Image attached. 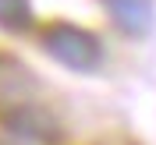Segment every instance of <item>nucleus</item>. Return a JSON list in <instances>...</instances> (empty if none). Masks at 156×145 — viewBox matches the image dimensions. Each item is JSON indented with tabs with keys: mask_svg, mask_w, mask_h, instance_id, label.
I'll use <instances>...</instances> for the list:
<instances>
[{
	"mask_svg": "<svg viewBox=\"0 0 156 145\" xmlns=\"http://www.w3.org/2000/svg\"><path fill=\"white\" fill-rule=\"evenodd\" d=\"M39 46L53 64L71 74H96L107 60V46L92 29H82L75 21H50L39 32Z\"/></svg>",
	"mask_w": 156,
	"mask_h": 145,
	"instance_id": "nucleus-1",
	"label": "nucleus"
},
{
	"mask_svg": "<svg viewBox=\"0 0 156 145\" xmlns=\"http://www.w3.org/2000/svg\"><path fill=\"white\" fill-rule=\"evenodd\" d=\"M0 131H4L7 145H64L68 142V127L46 99H36V103H25V106L4 113Z\"/></svg>",
	"mask_w": 156,
	"mask_h": 145,
	"instance_id": "nucleus-2",
	"label": "nucleus"
},
{
	"mask_svg": "<svg viewBox=\"0 0 156 145\" xmlns=\"http://www.w3.org/2000/svg\"><path fill=\"white\" fill-rule=\"evenodd\" d=\"M110 25L124 39H146L156 21V4L153 0H103Z\"/></svg>",
	"mask_w": 156,
	"mask_h": 145,
	"instance_id": "nucleus-4",
	"label": "nucleus"
},
{
	"mask_svg": "<svg viewBox=\"0 0 156 145\" xmlns=\"http://www.w3.org/2000/svg\"><path fill=\"white\" fill-rule=\"evenodd\" d=\"M36 25V11L32 0H0V32L11 36H25Z\"/></svg>",
	"mask_w": 156,
	"mask_h": 145,
	"instance_id": "nucleus-5",
	"label": "nucleus"
},
{
	"mask_svg": "<svg viewBox=\"0 0 156 145\" xmlns=\"http://www.w3.org/2000/svg\"><path fill=\"white\" fill-rule=\"evenodd\" d=\"M43 99V81L21 57L0 50V117L11 110Z\"/></svg>",
	"mask_w": 156,
	"mask_h": 145,
	"instance_id": "nucleus-3",
	"label": "nucleus"
}]
</instances>
